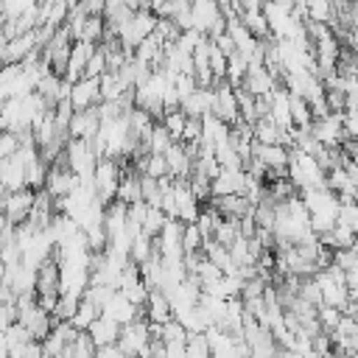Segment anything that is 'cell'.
<instances>
[{
    "label": "cell",
    "instance_id": "cell-1",
    "mask_svg": "<svg viewBox=\"0 0 358 358\" xmlns=\"http://www.w3.org/2000/svg\"><path fill=\"white\" fill-rule=\"evenodd\" d=\"M151 338V330H148V319L143 313H137L131 322L120 324V333H117V344L123 350V355H137Z\"/></svg>",
    "mask_w": 358,
    "mask_h": 358
},
{
    "label": "cell",
    "instance_id": "cell-2",
    "mask_svg": "<svg viewBox=\"0 0 358 358\" xmlns=\"http://www.w3.org/2000/svg\"><path fill=\"white\" fill-rule=\"evenodd\" d=\"M210 115L221 117L224 123H238L241 120V112H238V101H235V87H229L227 81H218L213 87V109Z\"/></svg>",
    "mask_w": 358,
    "mask_h": 358
},
{
    "label": "cell",
    "instance_id": "cell-3",
    "mask_svg": "<svg viewBox=\"0 0 358 358\" xmlns=\"http://www.w3.org/2000/svg\"><path fill=\"white\" fill-rule=\"evenodd\" d=\"M34 207V190L25 185L20 190H8L3 199V215L8 224H22Z\"/></svg>",
    "mask_w": 358,
    "mask_h": 358
},
{
    "label": "cell",
    "instance_id": "cell-4",
    "mask_svg": "<svg viewBox=\"0 0 358 358\" xmlns=\"http://www.w3.org/2000/svg\"><path fill=\"white\" fill-rule=\"evenodd\" d=\"M67 101L73 103V109H87V106H95V103L101 101L98 78L81 76V78L70 81V92H67Z\"/></svg>",
    "mask_w": 358,
    "mask_h": 358
},
{
    "label": "cell",
    "instance_id": "cell-5",
    "mask_svg": "<svg viewBox=\"0 0 358 358\" xmlns=\"http://www.w3.org/2000/svg\"><path fill=\"white\" fill-rule=\"evenodd\" d=\"M101 126V117H98V109L95 106H87V109H73L70 120H67V137H81V140H90Z\"/></svg>",
    "mask_w": 358,
    "mask_h": 358
},
{
    "label": "cell",
    "instance_id": "cell-6",
    "mask_svg": "<svg viewBox=\"0 0 358 358\" xmlns=\"http://www.w3.org/2000/svg\"><path fill=\"white\" fill-rule=\"evenodd\" d=\"M165 162H168V176L173 179H187L193 171V157L187 154V148L182 145V140H171V145L162 151Z\"/></svg>",
    "mask_w": 358,
    "mask_h": 358
},
{
    "label": "cell",
    "instance_id": "cell-7",
    "mask_svg": "<svg viewBox=\"0 0 358 358\" xmlns=\"http://www.w3.org/2000/svg\"><path fill=\"white\" fill-rule=\"evenodd\" d=\"M101 313L103 316H109V319H115L117 324H126V322H131L137 313H143V308H137L134 302H129L117 288L109 294V299L101 305Z\"/></svg>",
    "mask_w": 358,
    "mask_h": 358
},
{
    "label": "cell",
    "instance_id": "cell-8",
    "mask_svg": "<svg viewBox=\"0 0 358 358\" xmlns=\"http://www.w3.org/2000/svg\"><path fill=\"white\" fill-rule=\"evenodd\" d=\"M92 50H95V42L73 39L70 56H67V67H64V78H67V81H76V78L84 76V64H87V59H90Z\"/></svg>",
    "mask_w": 358,
    "mask_h": 358
},
{
    "label": "cell",
    "instance_id": "cell-9",
    "mask_svg": "<svg viewBox=\"0 0 358 358\" xmlns=\"http://www.w3.org/2000/svg\"><path fill=\"white\" fill-rule=\"evenodd\" d=\"M179 109L187 117H201L213 109V87H196L193 92H187L185 98H179Z\"/></svg>",
    "mask_w": 358,
    "mask_h": 358
},
{
    "label": "cell",
    "instance_id": "cell-10",
    "mask_svg": "<svg viewBox=\"0 0 358 358\" xmlns=\"http://www.w3.org/2000/svg\"><path fill=\"white\" fill-rule=\"evenodd\" d=\"M143 316L148 322H157V324H162V322H168L173 316L171 302H168V296H165L162 288H148V296L143 302Z\"/></svg>",
    "mask_w": 358,
    "mask_h": 358
},
{
    "label": "cell",
    "instance_id": "cell-11",
    "mask_svg": "<svg viewBox=\"0 0 358 358\" xmlns=\"http://www.w3.org/2000/svg\"><path fill=\"white\" fill-rule=\"evenodd\" d=\"M87 333H90V338H92V344L98 347V344H109V341H117V333H120V324L115 322V319H109V316H103V313H98L92 322H90V327H87Z\"/></svg>",
    "mask_w": 358,
    "mask_h": 358
},
{
    "label": "cell",
    "instance_id": "cell-12",
    "mask_svg": "<svg viewBox=\"0 0 358 358\" xmlns=\"http://www.w3.org/2000/svg\"><path fill=\"white\" fill-rule=\"evenodd\" d=\"M0 185L6 190H20L25 187V165L17 157H6L0 159Z\"/></svg>",
    "mask_w": 358,
    "mask_h": 358
},
{
    "label": "cell",
    "instance_id": "cell-13",
    "mask_svg": "<svg viewBox=\"0 0 358 358\" xmlns=\"http://www.w3.org/2000/svg\"><path fill=\"white\" fill-rule=\"evenodd\" d=\"M288 112H291V123H294V129H310L313 115H310V103H308L302 95L288 92Z\"/></svg>",
    "mask_w": 358,
    "mask_h": 358
},
{
    "label": "cell",
    "instance_id": "cell-14",
    "mask_svg": "<svg viewBox=\"0 0 358 358\" xmlns=\"http://www.w3.org/2000/svg\"><path fill=\"white\" fill-rule=\"evenodd\" d=\"M241 22L249 28V34H252L255 39H266V36H271V34H268V22H266L263 8H243Z\"/></svg>",
    "mask_w": 358,
    "mask_h": 358
},
{
    "label": "cell",
    "instance_id": "cell-15",
    "mask_svg": "<svg viewBox=\"0 0 358 358\" xmlns=\"http://www.w3.org/2000/svg\"><path fill=\"white\" fill-rule=\"evenodd\" d=\"M185 120H187V115L179 109V106H171V109H162V115H159V123L165 126V131L171 134V140H179L182 137V129H185Z\"/></svg>",
    "mask_w": 358,
    "mask_h": 358
},
{
    "label": "cell",
    "instance_id": "cell-16",
    "mask_svg": "<svg viewBox=\"0 0 358 358\" xmlns=\"http://www.w3.org/2000/svg\"><path fill=\"white\" fill-rule=\"evenodd\" d=\"M98 313H101V308L81 296V299H78V305H76V310H73V316H70V322H73V327H76V330H87V327H90V322H92Z\"/></svg>",
    "mask_w": 358,
    "mask_h": 358
},
{
    "label": "cell",
    "instance_id": "cell-17",
    "mask_svg": "<svg viewBox=\"0 0 358 358\" xmlns=\"http://www.w3.org/2000/svg\"><path fill=\"white\" fill-rule=\"evenodd\" d=\"M305 20L327 22L333 20V0H305Z\"/></svg>",
    "mask_w": 358,
    "mask_h": 358
},
{
    "label": "cell",
    "instance_id": "cell-18",
    "mask_svg": "<svg viewBox=\"0 0 358 358\" xmlns=\"http://www.w3.org/2000/svg\"><path fill=\"white\" fill-rule=\"evenodd\" d=\"M243 76H246V59H243L241 53H229V56H227L224 81H227L229 87H238V84L243 81Z\"/></svg>",
    "mask_w": 358,
    "mask_h": 358
},
{
    "label": "cell",
    "instance_id": "cell-19",
    "mask_svg": "<svg viewBox=\"0 0 358 358\" xmlns=\"http://www.w3.org/2000/svg\"><path fill=\"white\" fill-rule=\"evenodd\" d=\"M336 224L347 227V229H358V207L355 199H338V210H336Z\"/></svg>",
    "mask_w": 358,
    "mask_h": 358
},
{
    "label": "cell",
    "instance_id": "cell-20",
    "mask_svg": "<svg viewBox=\"0 0 358 358\" xmlns=\"http://www.w3.org/2000/svg\"><path fill=\"white\" fill-rule=\"evenodd\" d=\"M151 255H154V241H151V235L137 232V235L131 238V246H129V260L143 263V260L151 257Z\"/></svg>",
    "mask_w": 358,
    "mask_h": 358
},
{
    "label": "cell",
    "instance_id": "cell-21",
    "mask_svg": "<svg viewBox=\"0 0 358 358\" xmlns=\"http://www.w3.org/2000/svg\"><path fill=\"white\" fill-rule=\"evenodd\" d=\"M64 355H76V358H90V355H95V344H92L90 333H87V330H78L76 338L64 347Z\"/></svg>",
    "mask_w": 358,
    "mask_h": 358
},
{
    "label": "cell",
    "instance_id": "cell-22",
    "mask_svg": "<svg viewBox=\"0 0 358 358\" xmlns=\"http://www.w3.org/2000/svg\"><path fill=\"white\" fill-rule=\"evenodd\" d=\"M168 145H171V134H168V131H165V126L157 120V123L151 126L148 137H145V148H148L151 154H162Z\"/></svg>",
    "mask_w": 358,
    "mask_h": 358
},
{
    "label": "cell",
    "instance_id": "cell-23",
    "mask_svg": "<svg viewBox=\"0 0 358 358\" xmlns=\"http://www.w3.org/2000/svg\"><path fill=\"white\" fill-rule=\"evenodd\" d=\"M45 173H48V162H45L42 157L31 159V162L25 165V185H28L31 190H39V187L45 185Z\"/></svg>",
    "mask_w": 358,
    "mask_h": 358
},
{
    "label": "cell",
    "instance_id": "cell-24",
    "mask_svg": "<svg viewBox=\"0 0 358 358\" xmlns=\"http://www.w3.org/2000/svg\"><path fill=\"white\" fill-rule=\"evenodd\" d=\"M185 355H193V358H204V355H210V344H207L204 330H193V333H187V338H185Z\"/></svg>",
    "mask_w": 358,
    "mask_h": 358
},
{
    "label": "cell",
    "instance_id": "cell-25",
    "mask_svg": "<svg viewBox=\"0 0 358 358\" xmlns=\"http://www.w3.org/2000/svg\"><path fill=\"white\" fill-rule=\"evenodd\" d=\"M165 218H168V215H165V213H162L157 204H145V215H143V232L154 238V235L162 229Z\"/></svg>",
    "mask_w": 358,
    "mask_h": 358
},
{
    "label": "cell",
    "instance_id": "cell-26",
    "mask_svg": "<svg viewBox=\"0 0 358 358\" xmlns=\"http://www.w3.org/2000/svg\"><path fill=\"white\" fill-rule=\"evenodd\" d=\"M185 182H187L190 193H193L199 201H207V199H210V176H204V173H199V171H190V176H187Z\"/></svg>",
    "mask_w": 358,
    "mask_h": 358
},
{
    "label": "cell",
    "instance_id": "cell-27",
    "mask_svg": "<svg viewBox=\"0 0 358 358\" xmlns=\"http://www.w3.org/2000/svg\"><path fill=\"white\" fill-rule=\"evenodd\" d=\"M81 39L95 42V45L103 39V14H90V17H87L84 31H81Z\"/></svg>",
    "mask_w": 358,
    "mask_h": 358
},
{
    "label": "cell",
    "instance_id": "cell-28",
    "mask_svg": "<svg viewBox=\"0 0 358 358\" xmlns=\"http://www.w3.org/2000/svg\"><path fill=\"white\" fill-rule=\"evenodd\" d=\"M316 319H319V327H322L324 333H330V330L338 324L341 310L333 308V305H316Z\"/></svg>",
    "mask_w": 358,
    "mask_h": 358
},
{
    "label": "cell",
    "instance_id": "cell-29",
    "mask_svg": "<svg viewBox=\"0 0 358 358\" xmlns=\"http://www.w3.org/2000/svg\"><path fill=\"white\" fill-rule=\"evenodd\" d=\"M103 73H106V56H103V50L95 45V50L90 53V59H87V64H84V76L98 78V76H103Z\"/></svg>",
    "mask_w": 358,
    "mask_h": 358
},
{
    "label": "cell",
    "instance_id": "cell-30",
    "mask_svg": "<svg viewBox=\"0 0 358 358\" xmlns=\"http://www.w3.org/2000/svg\"><path fill=\"white\" fill-rule=\"evenodd\" d=\"M20 148V134H14V131H0V159H6V157H14V151Z\"/></svg>",
    "mask_w": 358,
    "mask_h": 358
},
{
    "label": "cell",
    "instance_id": "cell-31",
    "mask_svg": "<svg viewBox=\"0 0 358 358\" xmlns=\"http://www.w3.org/2000/svg\"><path fill=\"white\" fill-rule=\"evenodd\" d=\"M199 137H201V117H187L179 140L182 143H199Z\"/></svg>",
    "mask_w": 358,
    "mask_h": 358
},
{
    "label": "cell",
    "instance_id": "cell-32",
    "mask_svg": "<svg viewBox=\"0 0 358 358\" xmlns=\"http://www.w3.org/2000/svg\"><path fill=\"white\" fill-rule=\"evenodd\" d=\"M165 344V355H185V341H162Z\"/></svg>",
    "mask_w": 358,
    "mask_h": 358
},
{
    "label": "cell",
    "instance_id": "cell-33",
    "mask_svg": "<svg viewBox=\"0 0 358 358\" xmlns=\"http://www.w3.org/2000/svg\"><path fill=\"white\" fill-rule=\"evenodd\" d=\"M6 224H8V221H6V215H3V210H0V232L6 229Z\"/></svg>",
    "mask_w": 358,
    "mask_h": 358
},
{
    "label": "cell",
    "instance_id": "cell-34",
    "mask_svg": "<svg viewBox=\"0 0 358 358\" xmlns=\"http://www.w3.org/2000/svg\"><path fill=\"white\" fill-rule=\"evenodd\" d=\"M0 280H3V263H0Z\"/></svg>",
    "mask_w": 358,
    "mask_h": 358
}]
</instances>
